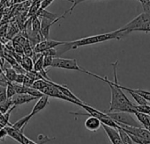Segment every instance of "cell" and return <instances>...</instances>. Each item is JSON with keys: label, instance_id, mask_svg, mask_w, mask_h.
Listing matches in <instances>:
<instances>
[{"label": "cell", "instance_id": "obj_1", "mask_svg": "<svg viewBox=\"0 0 150 144\" xmlns=\"http://www.w3.org/2000/svg\"><path fill=\"white\" fill-rule=\"evenodd\" d=\"M118 64V61L112 63L113 66V75H114V81H110L108 79V78L100 77L98 75H96L92 72L84 69L83 73H86L91 77H94L97 79H100L103 82H105L111 92V99L110 104V108L107 111V113H128L134 114L136 113L135 111V104L130 101V99L126 97L124 91H122L120 88H118L117 84V67Z\"/></svg>", "mask_w": 150, "mask_h": 144}, {"label": "cell", "instance_id": "obj_2", "mask_svg": "<svg viewBox=\"0 0 150 144\" xmlns=\"http://www.w3.org/2000/svg\"><path fill=\"white\" fill-rule=\"evenodd\" d=\"M125 36V34L121 32L120 29H117L114 32L111 33H106V34H97V35H92L85 38H81L80 40L72 41H65V43L63 46V48L60 52V54L65 53L69 50H73L77 49L78 48L84 47V46H88V45H94L97 43H101L103 41H110V40H119L122 37Z\"/></svg>", "mask_w": 150, "mask_h": 144}, {"label": "cell", "instance_id": "obj_3", "mask_svg": "<svg viewBox=\"0 0 150 144\" xmlns=\"http://www.w3.org/2000/svg\"><path fill=\"white\" fill-rule=\"evenodd\" d=\"M125 35L132 32H150V13H142L127 23L123 27L119 28Z\"/></svg>", "mask_w": 150, "mask_h": 144}, {"label": "cell", "instance_id": "obj_4", "mask_svg": "<svg viewBox=\"0 0 150 144\" xmlns=\"http://www.w3.org/2000/svg\"><path fill=\"white\" fill-rule=\"evenodd\" d=\"M105 113L112 120H114L117 124V126L142 127L141 125L139 123V121L132 117V113H107V112H105Z\"/></svg>", "mask_w": 150, "mask_h": 144}, {"label": "cell", "instance_id": "obj_5", "mask_svg": "<svg viewBox=\"0 0 150 144\" xmlns=\"http://www.w3.org/2000/svg\"><path fill=\"white\" fill-rule=\"evenodd\" d=\"M51 67L64 69H69V70H76V71H81V72L84 71V69H81L79 66L76 59L54 57Z\"/></svg>", "mask_w": 150, "mask_h": 144}, {"label": "cell", "instance_id": "obj_6", "mask_svg": "<svg viewBox=\"0 0 150 144\" xmlns=\"http://www.w3.org/2000/svg\"><path fill=\"white\" fill-rule=\"evenodd\" d=\"M65 43V41H55V40H43L37 43L34 47V53L36 54H42V52L50 49V48H55L56 47L62 46Z\"/></svg>", "mask_w": 150, "mask_h": 144}, {"label": "cell", "instance_id": "obj_7", "mask_svg": "<svg viewBox=\"0 0 150 144\" xmlns=\"http://www.w3.org/2000/svg\"><path fill=\"white\" fill-rule=\"evenodd\" d=\"M118 127L129 134H132L139 138H142L147 141H150V132L144 127H132L127 126H118Z\"/></svg>", "mask_w": 150, "mask_h": 144}, {"label": "cell", "instance_id": "obj_8", "mask_svg": "<svg viewBox=\"0 0 150 144\" xmlns=\"http://www.w3.org/2000/svg\"><path fill=\"white\" fill-rule=\"evenodd\" d=\"M64 17L61 15L59 16L56 20L54 21H50L49 20H45V19H42V20L41 21V29H40V34L42 35V37L43 38V40H48L49 38V34H50V30L52 25H54L56 22H57L58 20H60L61 19H63Z\"/></svg>", "mask_w": 150, "mask_h": 144}, {"label": "cell", "instance_id": "obj_9", "mask_svg": "<svg viewBox=\"0 0 150 144\" xmlns=\"http://www.w3.org/2000/svg\"><path fill=\"white\" fill-rule=\"evenodd\" d=\"M6 131V134L8 136H10L11 138H13V140H15L16 141H18L19 143L21 144H23L24 141H25V139L27 138V136H25L24 133L21 132V131H19L17 129H14L13 127H12L9 123H8V126H5L4 127Z\"/></svg>", "mask_w": 150, "mask_h": 144}, {"label": "cell", "instance_id": "obj_10", "mask_svg": "<svg viewBox=\"0 0 150 144\" xmlns=\"http://www.w3.org/2000/svg\"><path fill=\"white\" fill-rule=\"evenodd\" d=\"M102 127L104 129L108 138L110 139V142L112 144H124L122 140H121V137H120V135L118 134L117 129L107 127V126L103 125V124H102Z\"/></svg>", "mask_w": 150, "mask_h": 144}, {"label": "cell", "instance_id": "obj_11", "mask_svg": "<svg viewBox=\"0 0 150 144\" xmlns=\"http://www.w3.org/2000/svg\"><path fill=\"white\" fill-rule=\"evenodd\" d=\"M51 84L62 93V94H64L65 97H67L68 99H71V100H73V101H75V102H78V103H81V104H82V103H85V102H83L81 99H80L75 94H73L71 91H70V89L66 86V85H59V84H56V83H54V82H52L51 81Z\"/></svg>", "mask_w": 150, "mask_h": 144}, {"label": "cell", "instance_id": "obj_12", "mask_svg": "<svg viewBox=\"0 0 150 144\" xmlns=\"http://www.w3.org/2000/svg\"><path fill=\"white\" fill-rule=\"evenodd\" d=\"M37 99H38L37 98L32 97L28 94H16L13 99H11L13 106H18L20 105L27 104L33 100H37Z\"/></svg>", "mask_w": 150, "mask_h": 144}, {"label": "cell", "instance_id": "obj_13", "mask_svg": "<svg viewBox=\"0 0 150 144\" xmlns=\"http://www.w3.org/2000/svg\"><path fill=\"white\" fill-rule=\"evenodd\" d=\"M48 104H49V97L43 95L42 97H41L37 99L36 104L34 106V107H33V109L29 114L33 117L34 115H35L36 113H38L42 110H43L48 106Z\"/></svg>", "mask_w": 150, "mask_h": 144}, {"label": "cell", "instance_id": "obj_14", "mask_svg": "<svg viewBox=\"0 0 150 144\" xmlns=\"http://www.w3.org/2000/svg\"><path fill=\"white\" fill-rule=\"evenodd\" d=\"M85 127L88 130L96 132L102 127V123L99 119L93 116H89L85 121Z\"/></svg>", "mask_w": 150, "mask_h": 144}, {"label": "cell", "instance_id": "obj_15", "mask_svg": "<svg viewBox=\"0 0 150 144\" xmlns=\"http://www.w3.org/2000/svg\"><path fill=\"white\" fill-rule=\"evenodd\" d=\"M31 118H32V116H31L30 114H28V115L23 117L22 119L19 120L18 121H16L14 124H10V123H9V125H10L12 127H13L14 129H17V130H19V131L23 132V131H24V128L26 127V126L28 125V123L29 122V120H30Z\"/></svg>", "mask_w": 150, "mask_h": 144}, {"label": "cell", "instance_id": "obj_16", "mask_svg": "<svg viewBox=\"0 0 150 144\" xmlns=\"http://www.w3.org/2000/svg\"><path fill=\"white\" fill-rule=\"evenodd\" d=\"M134 114H135L139 123L141 125V127L149 130L150 129V116L147 114L140 113H135Z\"/></svg>", "mask_w": 150, "mask_h": 144}, {"label": "cell", "instance_id": "obj_17", "mask_svg": "<svg viewBox=\"0 0 150 144\" xmlns=\"http://www.w3.org/2000/svg\"><path fill=\"white\" fill-rule=\"evenodd\" d=\"M38 18H42V19H45V20H49L50 21H54L56 20L58 17L57 14L55 13H51L48 11H46V9H39V11L37 12L36 15Z\"/></svg>", "mask_w": 150, "mask_h": 144}, {"label": "cell", "instance_id": "obj_18", "mask_svg": "<svg viewBox=\"0 0 150 144\" xmlns=\"http://www.w3.org/2000/svg\"><path fill=\"white\" fill-rule=\"evenodd\" d=\"M30 27H31V32L35 34H40V29H41L40 18H38L37 16L30 17Z\"/></svg>", "mask_w": 150, "mask_h": 144}, {"label": "cell", "instance_id": "obj_19", "mask_svg": "<svg viewBox=\"0 0 150 144\" xmlns=\"http://www.w3.org/2000/svg\"><path fill=\"white\" fill-rule=\"evenodd\" d=\"M20 65L21 66V68L28 72V71H32L33 70V66H34V63H33V61L31 59V57H28V56H22V61L20 63Z\"/></svg>", "mask_w": 150, "mask_h": 144}, {"label": "cell", "instance_id": "obj_20", "mask_svg": "<svg viewBox=\"0 0 150 144\" xmlns=\"http://www.w3.org/2000/svg\"><path fill=\"white\" fill-rule=\"evenodd\" d=\"M4 71H5L6 79L8 82H10V83H13L14 82V79H15V77L17 75L16 70L13 68H12V67H8V68L4 69Z\"/></svg>", "mask_w": 150, "mask_h": 144}, {"label": "cell", "instance_id": "obj_21", "mask_svg": "<svg viewBox=\"0 0 150 144\" xmlns=\"http://www.w3.org/2000/svg\"><path fill=\"white\" fill-rule=\"evenodd\" d=\"M47 85H48V80H46V79H38V80L35 81V83L32 85V88L35 89V90H37L38 92H41L42 90H43Z\"/></svg>", "mask_w": 150, "mask_h": 144}, {"label": "cell", "instance_id": "obj_22", "mask_svg": "<svg viewBox=\"0 0 150 144\" xmlns=\"http://www.w3.org/2000/svg\"><path fill=\"white\" fill-rule=\"evenodd\" d=\"M117 129L118 131V134H119V135L121 137V140H122L124 144H133L132 139L130 138V136H129V134L127 133H125L124 130H122L119 127Z\"/></svg>", "mask_w": 150, "mask_h": 144}, {"label": "cell", "instance_id": "obj_23", "mask_svg": "<svg viewBox=\"0 0 150 144\" xmlns=\"http://www.w3.org/2000/svg\"><path fill=\"white\" fill-rule=\"evenodd\" d=\"M43 69V55H41V56L34 62L33 70L35 72H41Z\"/></svg>", "mask_w": 150, "mask_h": 144}, {"label": "cell", "instance_id": "obj_24", "mask_svg": "<svg viewBox=\"0 0 150 144\" xmlns=\"http://www.w3.org/2000/svg\"><path fill=\"white\" fill-rule=\"evenodd\" d=\"M23 53L25 54L26 56H28V57H32L33 54H34V48L33 46L31 45V43L29 42V41L28 40L26 41V43L23 45Z\"/></svg>", "mask_w": 150, "mask_h": 144}, {"label": "cell", "instance_id": "obj_25", "mask_svg": "<svg viewBox=\"0 0 150 144\" xmlns=\"http://www.w3.org/2000/svg\"><path fill=\"white\" fill-rule=\"evenodd\" d=\"M13 106L12 105V100L7 99L6 101L2 102V103H0V113L5 114L9 110H10V107Z\"/></svg>", "mask_w": 150, "mask_h": 144}, {"label": "cell", "instance_id": "obj_26", "mask_svg": "<svg viewBox=\"0 0 150 144\" xmlns=\"http://www.w3.org/2000/svg\"><path fill=\"white\" fill-rule=\"evenodd\" d=\"M136 113H140L144 114H150V106L149 105H135Z\"/></svg>", "mask_w": 150, "mask_h": 144}, {"label": "cell", "instance_id": "obj_27", "mask_svg": "<svg viewBox=\"0 0 150 144\" xmlns=\"http://www.w3.org/2000/svg\"><path fill=\"white\" fill-rule=\"evenodd\" d=\"M15 95H16V92H15V90L13 88V84L7 81V83H6V96H7V99H11Z\"/></svg>", "mask_w": 150, "mask_h": 144}, {"label": "cell", "instance_id": "obj_28", "mask_svg": "<svg viewBox=\"0 0 150 144\" xmlns=\"http://www.w3.org/2000/svg\"><path fill=\"white\" fill-rule=\"evenodd\" d=\"M13 85V88L16 92V94H27L28 93V88L24 86L23 85H18L15 83H12Z\"/></svg>", "mask_w": 150, "mask_h": 144}, {"label": "cell", "instance_id": "obj_29", "mask_svg": "<svg viewBox=\"0 0 150 144\" xmlns=\"http://www.w3.org/2000/svg\"><path fill=\"white\" fill-rule=\"evenodd\" d=\"M85 1H88V0H72V6H71V8L70 9H68L62 16L64 18L65 17V15L66 14H71V13H72V11H73V9L76 7L79 4H81V3H82V2H85Z\"/></svg>", "mask_w": 150, "mask_h": 144}, {"label": "cell", "instance_id": "obj_30", "mask_svg": "<svg viewBox=\"0 0 150 144\" xmlns=\"http://www.w3.org/2000/svg\"><path fill=\"white\" fill-rule=\"evenodd\" d=\"M7 99L6 96V87L4 85H0V103H2Z\"/></svg>", "mask_w": 150, "mask_h": 144}, {"label": "cell", "instance_id": "obj_31", "mask_svg": "<svg viewBox=\"0 0 150 144\" xmlns=\"http://www.w3.org/2000/svg\"><path fill=\"white\" fill-rule=\"evenodd\" d=\"M42 55L43 56H51V57H57V50L56 48H50L48 49L44 52L42 53Z\"/></svg>", "mask_w": 150, "mask_h": 144}, {"label": "cell", "instance_id": "obj_32", "mask_svg": "<svg viewBox=\"0 0 150 144\" xmlns=\"http://www.w3.org/2000/svg\"><path fill=\"white\" fill-rule=\"evenodd\" d=\"M53 58L54 57H51V56H43V69H44L48 67H51Z\"/></svg>", "mask_w": 150, "mask_h": 144}, {"label": "cell", "instance_id": "obj_33", "mask_svg": "<svg viewBox=\"0 0 150 144\" xmlns=\"http://www.w3.org/2000/svg\"><path fill=\"white\" fill-rule=\"evenodd\" d=\"M28 41V39L27 38H25L23 35H21V34H19V35H17V36H15V38H14V42H16V43H18V44H20L21 46H22L23 47V45L26 43V41Z\"/></svg>", "mask_w": 150, "mask_h": 144}, {"label": "cell", "instance_id": "obj_34", "mask_svg": "<svg viewBox=\"0 0 150 144\" xmlns=\"http://www.w3.org/2000/svg\"><path fill=\"white\" fill-rule=\"evenodd\" d=\"M25 74L26 73H17L16 77H15V79H14V82L15 84H18V85H22L23 84V80H24V78H25Z\"/></svg>", "mask_w": 150, "mask_h": 144}, {"label": "cell", "instance_id": "obj_35", "mask_svg": "<svg viewBox=\"0 0 150 144\" xmlns=\"http://www.w3.org/2000/svg\"><path fill=\"white\" fill-rule=\"evenodd\" d=\"M50 140H52V139H50V138H48L45 135L39 134V136H38V141L39 142H37V143H39V144H44V143H46L47 141H49Z\"/></svg>", "mask_w": 150, "mask_h": 144}, {"label": "cell", "instance_id": "obj_36", "mask_svg": "<svg viewBox=\"0 0 150 144\" xmlns=\"http://www.w3.org/2000/svg\"><path fill=\"white\" fill-rule=\"evenodd\" d=\"M6 136H7V134H6L5 127H1L0 128V141H4Z\"/></svg>", "mask_w": 150, "mask_h": 144}, {"label": "cell", "instance_id": "obj_37", "mask_svg": "<svg viewBox=\"0 0 150 144\" xmlns=\"http://www.w3.org/2000/svg\"><path fill=\"white\" fill-rule=\"evenodd\" d=\"M23 144H39V143L35 142V141H32V140H30V139H28V138L27 137V138L25 139V141H24Z\"/></svg>", "mask_w": 150, "mask_h": 144}, {"label": "cell", "instance_id": "obj_38", "mask_svg": "<svg viewBox=\"0 0 150 144\" xmlns=\"http://www.w3.org/2000/svg\"><path fill=\"white\" fill-rule=\"evenodd\" d=\"M22 0H13V3H15V4H17V3H20V2H21Z\"/></svg>", "mask_w": 150, "mask_h": 144}, {"label": "cell", "instance_id": "obj_39", "mask_svg": "<svg viewBox=\"0 0 150 144\" xmlns=\"http://www.w3.org/2000/svg\"><path fill=\"white\" fill-rule=\"evenodd\" d=\"M66 1H69V2H71L72 3V0H66Z\"/></svg>", "mask_w": 150, "mask_h": 144}]
</instances>
